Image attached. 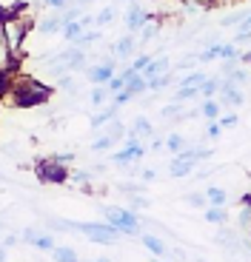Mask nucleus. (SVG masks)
Listing matches in <instances>:
<instances>
[{
    "label": "nucleus",
    "mask_w": 251,
    "mask_h": 262,
    "mask_svg": "<svg viewBox=\"0 0 251 262\" xmlns=\"http://www.w3.org/2000/svg\"><path fill=\"white\" fill-rule=\"evenodd\" d=\"M100 208V214L106 216L112 225H117L120 231H126L129 236H134L137 234V214L134 211H129V208H117V205H97Z\"/></svg>",
    "instance_id": "1"
},
{
    "label": "nucleus",
    "mask_w": 251,
    "mask_h": 262,
    "mask_svg": "<svg viewBox=\"0 0 251 262\" xmlns=\"http://www.w3.org/2000/svg\"><path fill=\"white\" fill-rule=\"evenodd\" d=\"M26 23H20L17 14H12V20H3V43H6L9 52H17L20 43H23V34H26Z\"/></svg>",
    "instance_id": "2"
},
{
    "label": "nucleus",
    "mask_w": 251,
    "mask_h": 262,
    "mask_svg": "<svg viewBox=\"0 0 251 262\" xmlns=\"http://www.w3.org/2000/svg\"><path fill=\"white\" fill-rule=\"evenodd\" d=\"M145 23H149V12H143V6H140L137 0H134V3H129V9H126V32L137 34Z\"/></svg>",
    "instance_id": "3"
},
{
    "label": "nucleus",
    "mask_w": 251,
    "mask_h": 262,
    "mask_svg": "<svg viewBox=\"0 0 251 262\" xmlns=\"http://www.w3.org/2000/svg\"><path fill=\"white\" fill-rule=\"evenodd\" d=\"M169 69H172V63H169V60H165V57H154L152 63L145 66V69H143V72H140V74H143L145 80H152V77H157V74H165V72H169Z\"/></svg>",
    "instance_id": "4"
},
{
    "label": "nucleus",
    "mask_w": 251,
    "mask_h": 262,
    "mask_svg": "<svg viewBox=\"0 0 251 262\" xmlns=\"http://www.w3.org/2000/svg\"><path fill=\"white\" fill-rule=\"evenodd\" d=\"M63 26H66V23H63V17H60L57 12H54L52 17H43V20H40V23H37V29H40V32H43V34H54V32H63Z\"/></svg>",
    "instance_id": "5"
},
{
    "label": "nucleus",
    "mask_w": 251,
    "mask_h": 262,
    "mask_svg": "<svg viewBox=\"0 0 251 262\" xmlns=\"http://www.w3.org/2000/svg\"><path fill=\"white\" fill-rule=\"evenodd\" d=\"M40 177L49 180V183H60V180H66V171H63V165L54 160L52 165H43V168H40Z\"/></svg>",
    "instance_id": "6"
},
{
    "label": "nucleus",
    "mask_w": 251,
    "mask_h": 262,
    "mask_svg": "<svg viewBox=\"0 0 251 262\" xmlns=\"http://www.w3.org/2000/svg\"><path fill=\"white\" fill-rule=\"evenodd\" d=\"M117 108L120 105H112V108H106V112H100L92 117V131H100V128H106L109 123H112L114 117H117Z\"/></svg>",
    "instance_id": "7"
},
{
    "label": "nucleus",
    "mask_w": 251,
    "mask_h": 262,
    "mask_svg": "<svg viewBox=\"0 0 251 262\" xmlns=\"http://www.w3.org/2000/svg\"><path fill=\"white\" fill-rule=\"evenodd\" d=\"M134 49H137V40H134V34H126V37L117 40V46H114V54L117 57H132Z\"/></svg>",
    "instance_id": "8"
},
{
    "label": "nucleus",
    "mask_w": 251,
    "mask_h": 262,
    "mask_svg": "<svg viewBox=\"0 0 251 262\" xmlns=\"http://www.w3.org/2000/svg\"><path fill=\"white\" fill-rule=\"evenodd\" d=\"M192 168H194V163H192V160L177 157V160H172V168H169V174H172L174 180H180V177H185V174H189Z\"/></svg>",
    "instance_id": "9"
},
{
    "label": "nucleus",
    "mask_w": 251,
    "mask_h": 262,
    "mask_svg": "<svg viewBox=\"0 0 251 262\" xmlns=\"http://www.w3.org/2000/svg\"><path fill=\"white\" fill-rule=\"evenodd\" d=\"M143 245L152 251V254H157V256H165V254H169V248H165V245L160 243L157 236H152V234H145V236H143Z\"/></svg>",
    "instance_id": "10"
},
{
    "label": "nucleus",
    "mask_w": 251,
    "mask_h": 262,
    "mask_svg": "<svg viewBox=\"0 0 251 262\" xmlns=\"http://www.w3.org/2000/svg\"><path fill=\"white\" fill-rule=\"evenodd\" d=\"M100 37H103V32H100V29H86V32H83V34H80L77 40H74V43H77V46H83V49H86V46H92V43H97Z\"/></svg>",
    "instance_id": "11"
},
{
    "label": "nucleus",
    "mask_w": 251,
    "mask_h": 262,
    "mask_svg": "<svg viewBox=\"0 0 251 262\" xmlns=\"http://www.w3.org/2000/svg\"><path fill=\"white\" fill-rule=\"evenodd\" d=\"M83 32H86V29H83V23H80V20H72V23H66V26H63V37L72 40V43H74V40H77Z\"/></svg>",
    "instance_id": "12"
},
{
    "label": "nucleus",
    "mask_w": 251,
    "mask_h": 262,
    "mask_svg": "<svg viewBox=\"0 0 251 262\" xmlns=\"http://www.w3.org/2000/svg\"><path fill=\"white\" fill-rule=\"evenodd\" d=\"M228 216H225V211L220 208V205H214V208L205 211V223H214V225H223Z\"/></svg>",
    "instance_id": "13"
},
{
    "label": "nucleus",
    "mask_w": 251,
    "mask_h": 262,
    "mask_svg": "<svg viewBox=\"0 0 251 262\" xmlns=\"http://www.w3.org/2000/svg\"><path fill=\"white\" fill-rule=\"evenodd\" d=\"M205 196H208V203H212V205H220V208L225 205V191L217 188V185H212V188L205 191Z\"/></svg>",
    "instance_id": "14"
},
{
    "label": "nucleus",
    "mask_w": 251,
    "mask_h": 262,
    "mask_svg": "<svg viewBox=\"0 0 251 262\" xmlns=\"http://www.w3.org/2000/svg\"><path fill=\"white\" fill-rule=\"evenodd\" d=\"M106 134H109V137H112V140H114V143H117V140H120V137H123V134H126V125H123V123H120V120H117V117H114V120H112V123H109V125H106Z\"/></svg>",
    "instance_id": "15"
},
{
    "label": "nucleus",
    "mask_w": 251,
    "mask_h": 262,
    "mask_svg": "<svg viewBox=\"0 0 251 262\" xmlns=\"http://www.w3.org/2000/svg\"><path fill=\"white\" fill-rule=\"evenodd\" d=\"M112 20H114V6H106L94 14V23H97V26H109Z\"/></svg>",
    "instance_id": "16"
},
{
    "label": "nucleus",
    "mask_w": 251,
    "mask_h": 262,
    "mask_svg": "<svg viewBox=\"0 0 251 262\" xmlns=\"http://www.w3.org/2000/svg\"><path fill=\"white\" fill-rule=\"evenodd\" d=\"M57 85H60V89H66L69 94H77V92H80V85L74 83L72 74H60V77H57Z\"/></svg>",
    "instance_id": "17"
},
{
    "label": "nucleus",
    "mask_w": 251,
    "mask_h": 262,
    "mask_svg": "<svg viewBox=\"0 0 251 262\" xmlns=\"http://www.w3.org/2000/svg\"><path fill=\"white\" fill-rule=\"evenodd\" d=\"M106 94H109L106 85H94V89H92V105H94V108H100V105L106 103Z\"/></svg>",
    "instance_id": "18"
},
{
    "label": "nucleus",
    "mask_w": 251,
    "mask_h": 262,
    "mask_svg": "<svg viewBox=\"0 0 251 262\" xmlns=\"http://www.w3.org/2000/svg\"><path fill=\"white\" fill-rule=\"evenodd\" d=\"M205 80H208V77H205L203 72H192V74H185L183 80H177V83H180V85H203Z\"/></svg>",
    "instance_id": "19"
},
{
    "label": "nucleus",
    "mask_w": 251,
    "mask_h": 262,
    "mask_svg": "<svg viewBox=\"0 0 251 262\" xmlns=\"http://www.w3.org/2000/svg\"><path fill=\"white\" fill-rule=\"evenodd\" d=\"M109 145H114V140L109 137V134H103V137H97L92 143V151H94V154H103V151H109Z\"/></svg>",
    "instance_id": "20"
},
{
    "label": "nucleus",
    "mask_w": 251,
    "mask_h": 262,
    "mask_svg": "<svg viewBox=\"0 0 251 262\" xmlns=\"http://www.w3.org/2000/svg\"><path fill=\"white\" fill-rule=\"evenodd\" d=\"M243 20H245V12H234V14H225V17L220 20V26H223V29H228V26H240Z\"/></svg>",
    "instance_id": "21"
},
{
    "label": "nucleus",
    "mask_w": 251,
    "mask_h": 262,
    "mask_svg": "<svg viewBox=\"0 0 251 262\" xmlns=\"http://www.w3.org/2000/svg\"><path fill=\"white\" fill-rule=\"evenodd\" d=\"M140 40H143V43H149V40H154L157 37V23H152V20H149V23H145L143 29H140Z\"/></svg>",
    "instance_id": "22"
},
{
    "label": "nucleus",
    "mask_w": 251,
    "mask_h": 262,
    "mask_svg": "<svg viewBox=\"0 0 251 262\" xmlns=\"http://www.w3.org/2000/svg\"><path fill=\"white\" fill-rule=\"evenodd\" d=\"M106 89H109V94H117V92H123V89H126V77H123V74H114V77L106 83Z\"/></svg>",
    "instance_id": "23"
},
{
    "label": "nucleus",
    "mask_w": 251,
    "mask_h": 262,
    "mask_svg": "<svg viewBox=\"0 0 251 262\" xmlns=\"http://www.w3.org/2000/svg\"><path fill=\"white\" fill-rule=\"evenodd\" d=\"M54 259L57 262H77V254L72 248H54Z\"/></svg>",
    "instance_id": "24"
},
{
    "label": "nucleus",
    "mask_w": 251,
    "mask_h": 262,
    "mask_svg": "<svg viewBox=\"0 0 251 262\" xmlns=\"http://www.w3.org/2000/svg\"><path fill=\"white\" fill-rule=\"evenodd\" d=\"M34 245H37L40 251H54L57 245H54V236H49V234H40L37 239H34Z\"/></svg>",
    "instance_id": "25"
},
{
    "label": "nucleus",
    "mask_w": 251,
    "mask_h": 262,
    "mask_svg": "<svg viewBox=\"0 0 251 262\" xmlns=\"http://www.w3.org/2000/svg\"><path fill=\"white\" fill-rule=\"evenodd\" d=\"M220 92V80L214 77V80H205L203 85H200V94H205V97H212V94H217Z\"/></svg>",
    "instance_id": "26"
},
{
    "label": "nucleus",
    "mask_w": 251,
    "mask_h": 262,
    "mask_svg": "<svg viewBox=\"0 0 251 262\" xmlns=\"http://www.w3.org/2000/svg\"><path fill=\"white\" fill-rule=\"evenodd\" d=\"M183 143H185V140L180 137V134H172V137L165 140V148L174 151V154H180V151H183Z\"/></svg>",
    "instance_id": "27"
},
{
    "label": "nucleus",
    "mask_w": 251,
    "mask_h": 262,
    "mask_svg": "<svg viewBox=\"0 0 251 262\" xmlns=\"http://www.w3.org/2000/svg\"><path fill=\"white\" fill-rule=\"evenodd\" d=\"M134 134H152V123L145 117H137L134 120Z\"/></svg>",
    "instance_id": "28"
},
{
    "label": "nucleus",
    "mask_w": 251,
    "mask_h": 262,
    "mask_svg": "<svg viewBox=\"0 0 251 262\" xmlns=\"http://www.w3.org/2000/svg\"><path fill=\"white\" fill-rule=\"evenodd\" d=\"M132 97H134V94H132V89L126 85L123 92H117V94H114V105H126V103H129Z\"/></svg>",
    "instance_id": "29"
},
{
    "label": "nucleus",
    "mask_w": 251,
    "mask_h": 262,
    "mask_svg": "<svg viewBox=\"0 0 251 262\" xmlns=\"http://www.w3.org/2000/svg\"><path fill=\"white\" fill-rule=\"evenodd\" d=\"M205 200H208V196H203V194H185V203L194 205V208H203Z\"/></svg>",
    "instance_id": "30"
},
{
    "label": "nucleus",
    "mask_w": 251,
    "mask_h": 262,
    "mask_svg": "<svg viewBox=\"0 0 251 262\" xmlns=\"http://www.w3.org/2000/svg\"><path fill=\"white\" fill-rule=\"evenodd\" d=\"M152 54H137V60H134V66H132V69H137V72H143V69H145V66H149V63H152Z\"/></svg>",
    "instance_id": "31"
},
{
    "label": "nucleus",
    "mask_w": 251,
    "mask_h": 262,
    "mask_svg": "<svg viewBox=\"0 0 251 262\" xmlns=\"http://www.w3.org/2000/svg\"><path fill=\"white\" fill-rule=\"evenodd\" d=\"M203 114H205V117H212V120H214V117L220 114V105L208 100V103H203Z\"/></svg>",
    "instance_id": "32"
},
{
    "label": "nucleus",
    "mask_w": 251,
    "mask_h": 262,
    "mask_svg": "<svg viewBox=\"0 0 251 262\" xmlns=\"http://www.w3.org/2000/svg\"><path fill=\"white\" fill-rule=\"evenodd\" d=\"M117 188L126 191V194H137V191H143V185H140V183H120Z\"/></svg>",
    "instance_id": "33"
},
{
    "label": "nucleus",
    "mask_w": 251,
    "mask_h": 262,
    "mask_svg": "<svg viewBox=\"0 0 251 262\" xmlns=\"http://www.w3.org/2000/svg\"><path fill=\"white\" fill-rule=\"evenodd\" d=\"M49 9H57V12H63L66 6H72V0H46Z\"/></svg>",
    "instance_id": "34"
},
{
    "label": "nucleus",
    "mask_w": 251,
    "mask_h": 262,
    "mask_svg": "<svg viewBox=\"0 0 251 262\" xmlns=\"http://www.w3.org/2000/svg\"><path fill=\"white\" fill-rule=\"evenodd\" d=\"M40 236V231H34V228H26L23 231V243H29V245H34V239Z\"/></svg>",
    "instance_id": "35"
},
{
    "label": "nucleus",
    "mask_w": 251,
    "mask_h": 262,
    "mask_svg": "<svg viewBox=\"0 0 251 262\" xmlns=\"http://www.w3.org/2000/svg\"><path fill=\"white\" fill-rule=\"evenodd\" d=\"M140 177H143V183H152V180H157V171H154V168H143V171H140Z\"/></svg>",
    "instance_id": "36"
},
{
    "label": "nucleus",
    "mask_w": 251,
    "mask_h": 262,
    "mask_svg": "<svg viewBox=\"0 0 251 262\" xmlns=\"http://www.w3.org/2000/svg\"><path fill=\"white\" fill-rule=\"evenodd\" d=\"M220 125H225V128L237 125V114H228V117H223V123H220Z\"/></svg>",
    "instance_id": "37"
},
{
    "label": "nucleus",
    "mask_w": 251,
    "mask_h": 262,
    "mask_svg": "<svg viewBox=\"0 0 251 262\" xmlns=\"http://www.w3.org/2000/svg\"><path fill=\"white\" fill-rule=\"evenodd\" d=\"M237 32H251V14H245V20L237 26Z\"/></svg>",
    "instance_id": "38"
},
{
    "label": "nucleus",
    "mask_w": 251,
    "mask_h": 262,
    "mask_svg": "<svg viewBox=\"0 0 251 262\" xmlns=\"http://www.w3.org/2000/svg\"><path fill=\"white\" fill-rule=\"evenodd\" d=\"M143 205H149L145 200H140V196H132V208H143Z\"/></svg>",
    "instance_id": "39"
},
{
    "label": "nucleus",
    "mask_w": 251,
    "mask_h": 262,
    "mask_svg": "<svg viewBox=\"0 0 251 262\" xmlns=\"http://www.w3.org/2000/svg\"><path fill=\"white\" fill-rule=\"evenodd\" d=\"M208 137H220V125H217V123L208 125Z\"/></svg>",
    "instance_id": "40"
},
{
    "label": "nucleus",
    "mask_w": 251,
    "mask_h": 262,
    "mask_svg": "<svg viewBox=\"0 0 251 262\" xmlns=\"http://www.w3.org/2000/svg\"><path fill=\"white\" fill-rule=\"evenodd\" d=\"M3 245H6V248H12V245H17V236H6V239H3Z\"/></svg>",
    "instance_id": "41"
},
{
    "label": "nucleus",
    "mask_w": 251,
    "mask_h": 262,
    "mask_svg": "<svg viewBox=\"0 0 251 262\" xmlns=\"http://www.w3.org/2000/svg\"><path fill=\"white\" fill-rule=\"evenodd\" d=\"M89 3H94V0H72V6H89Z\"/></svg>",
    "instance_id": "42"
},
{
    "label": "nucleus",
    "mask_w": 251,
    "mask_h": 262,
    "mask_svg": "<svg viewBox=\"0 0 251 262\" xmlns=\"http://www.w3.org/2000/svg\"><path fill=\"white\" fill-rule=\"evenodd\" d=\"M0 262H6V245H0Z\"/></svg>",
    "instance_id": "43"
},
{
    "label": "nucleus",
    "mask_w": 251,
    "mask_h": 262,
    "mask_svg": "<svg viewBox=\"0 0 251 262\" xmlns=\"http://www.w3.org/2000/svg\"><path fill=\"white\" fill-rule=\"evenodd\" d=\"M92 262H112V259H106V256H100V259H92Z\"/></svg>",
    "instance_id": "44"
},
{
    "label": "nucleus",
    "mask_w": 251,
    "mask_h": 262,
    "mask_svg": "<svg viewBox=\"0 0 251 262\" xmlns=\"http://www.w3.org/2000/svg\"><path fill=\"white\" fill-rule=\"evenodd\" d=\"M0 183H9V177H6V174H0Z\"/></svg>",
    "instance_id": "45"
},
{
    "label": "nucleus",
    "mask_w": 251,
    "mask_h": 262,
    "mask_svg": "<svg viewBox=\"0 0 251 262\" xmlns=\"http://www.w3.org/2000/svg\"><path fill=\"white\" fill-rule=\"evenodd\" d=\"M123 3H134V0H123Z\"/></svg>",
    "instance_id": "46"
}]
</instances>
